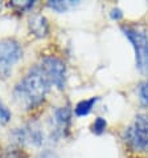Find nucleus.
Segmentation results:
<instances>
[{"mask_svg": "<svg viewBox=\"0 0 148 158\" xmlns=\"http://www.w3.org/2000/svg\"><path fill=\"white\" fill-rule=\"evenodd\" d=\"M120 29L134 48L136 68L148 74V31L134 25H123Z\"/></svg>", "mask_w": 148, "mask_h": 158, "instance_id": "2", "label": "nucleus"}, {"mask_svg": "<svg viewBox=\"0 0 148 158\" xmlns=\"http://www.w3.org/2000/svg\"><path fill=\"white\" fill-rule=\"evenodd\" d=\"M2 7H3V4H2V2H0V11H2Z\"/></svg>", "mask_w": 148, "mask_h": 158, "instance_id": "16", "label": "nucleus"}, {"mask_svg": "<svg viewBox=\"0 0 148 158\" xmlns=\"http://www.w3.org/2000/svg\"><path fill=\"white\" fill-rule=\"evenodd\" d=\"M11 120V112L6 105L3 104V101L0 100V126L8 124Z\"/></svg>", "mask_w": 148, "mask_h": 158, "instance_id": "13", "label": "nucleus"}, {"mask_svg": "<svg viewBox=\"0 0 148 158\" xmlns=\"http://www.w3.org/2000/svg\"><path fill=\"white\" fill-rule=\"evenodd\" d=\"M73 110L69 105L58 106L54 109L53 116H52V139L65 138L69 134L72 124Z\"/></svg>", "mask_w": 148, "mask_h": 158, "instance_id": "7", "label": "nucleus"}, {"mask_svg": "<svg viewBox=\"0 0 148 158\" xmlns=\"http://www.w3.org/2000/svg\"><path fill=\"white\" fill-rule=\"evenodd\" d=\"M99 101V97H91V98H88V100H82L80 101L76 106H74V114L77 117H85L91 113L93 108L95 106Z\"/></svg>", "mask_w": 148, "mask_h": 158, "instance_id": "9", "label": "nucleus"}, {"mask_svg": "<svg viewBox=\"0 0 148 158\" xmlns=\"http://www.w3.org/2000/svg\"><path fill=\"white\" fill-rule=\"evenodd\" d=\"M12 135L17 143L28 145V146H40L45 141L44 131L38 122H28L17 128Z\"/></svg>", "mask_w": 148, "mask_h": 158, "instance_id": "6", "label": "nucleus"}, {"mask_svg": "<svg viewBox=\"0 0 148 158\" xmlns=\"http://www.w3.org/2000/svg\"><path fill=\"white\" fill-rule=\"evenodd\" d=\"M10 6L17 11L24 12V11L32 10V8L36 6V2H12V3H10Z\"/></svg>", "mask_w": 148, "mask_h": 158, "instance_id": "12", "label": "nucleus"}, {"mask_svg": "<svg viewBox=\"0 0 148 158\" xmlns=\"http://www.w3.org/2000/svg\"><path fill=\"white\" fill-rule=\"evenodd\" d=\"M123 138L126 143L135 152L148 150V114L140 113L127 129L124 130Z\"/></svg>", "mask_w": 148, "mask_h": 158, "instance_id": "3", "label": "nucleus"}, {"mask_svg": "<svg viewBox=\"0 0 148 158\" xmlns=\"http://www.w3.org/2000/svg\"><path fill=\"white\" fill-rule=\"evenodd\" d=\"M23 57V49L15 39L0 40V77L7 78L15 65Z\"/></svg>", "mask_w": 148, "mask_h": 158, "instance_id": "4", "label": "nucleus"}, {"mask_svg": "<svg viewBox=\"0 0 148 158\" xmlns=\"http://www.w3.org/2000/svg\"><path fill=\"white\" fill-rule=\"evenodd\" d=\"M110 17L115 21H119V20L123 19V12H122L120 8H112L110 11Z\"/></svg>", "mask_w": 148, "mask_h": 158, "instance_id": "15", "label": "nucleus"}, {"mask_svg": "<svg viewBox=\"0 0 148 158\" xmlns=\"http://www.w3.org/2000/svg\"><path fill=\"white\" fill-rule=\"evenodd\" d=\"M29 31L36 37H45L49 33V21L42 15H33L28 21Z\"/></svg>", "mask_w": 148, "mask_h": 158, "instance_id": "8", "label": "nucleus"}, {"mask_svg": "<svg viewBox=\"0 0 148 158\" xmlns=\"http://www.w3.org/2000/svg\"><path fill=\"white\" fill-rule=\"evenodd\" d=\"M107 129V121L103 117H97L91 125V131L95 134H102Z\"/></svg>", "mask_w": 148, "mask_h": 158, "instance_id": "11", "label": "nucleus"}, {"mask_svg": "<svg viewBox=\"0 0 148 158\" xmlns=\"http://www.w3.org/2000/svg\"><path fill=\"white\" fill-rule=\"evenodd\" d=\"M50 80L40 64L34 65L14 88L15 102L24 110H32L44 102L50 90Z\"/></svg>", "mask_w": 148, "mask_h": 158, "instance_id": "1", "label": "nucleus"}, {"mask_svg": "<svg viewBox=\"0 0 148 158\" xmlns=\"http://www.w3.org/2000/svg\"><path fill=\"white\" fill-rule=\"evenodd\" d=\"M40 65L45 71L48 78L50 80L52 86L64 90L65 85H66V65L64 61L56 56H46L41 60Z\"/></svg>", "mask_w": 148, "mask_h": 158, "instance_id": "5", "label": "nucleus"}, {"mask_svg": "<svg viewBox=\"0 0 148 158\" xmlns=\"http://www.w3.org/2000/svg\"><path fill=\"white\" fill-rule=\"evenodd\" d=\"M46 6L56 12H66L72 8L80 6V2H74V0H66V2H64V0H52V2H48Z\"/></svg>", "mask_w": 148, "mask_h": 158, "instance_id": "10", "label": "nucleus"}, {"mask_svg": "<svg viewBox=\"0 0 148 158\" xmlns=\"http://www.w3.org/2000/svg\"><path fill=\"white\" fill-rule=\"evenodd\" d=\"M139 96H140L142 102L148 106V80H146L143 84L139 86Z\"/></svg>", "mask_w": 148, "mask_h": 158, "instance_id": "14", "label": "nucleus"}]
</instances>
